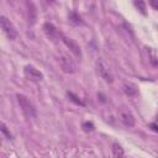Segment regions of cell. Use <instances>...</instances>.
<instances>
[{"mask_svg":"<svg viewBox=\"0 0 158 158\" xmlns=\"http://www.w3.org/2000/svg\"><path fill=\"white\" fill-rule=\"evenodd\" d=\"M16 98H17V101H19V105H20L22 112L27 117H36V107L30 101V99L27 96L22 95V94H17Z\"/></svg>","mask_w":158,"mask_h":158,"instance_id":"6da1fadb","label":"cell"},{"mask_svg":"<svg viewBox=\"0 0 158 158\" xmlns=\"http://www.w3.org/2000/svg\"><path fill=\"white\" fill-rule=\"evenodd\" d=\"M0 23H1V28H2L4 33L7 36V38L14 41L17 37V31H16L15 26L12 25V22L6 16H1L0 17Z\"/></svg>","mask_w":158,"mask_h":158,"instance_id":"7a4b0ae2","label":"cell"},{"mask_svg":"<svg viewBox=\"0 0 158 158\" xmlns=\"http://www.w3.org/2000/svg\"><path fill=\"white\" fill-rule=\"evenodd\" d=\"M58 62H59V65H60L62 70L65 72V73H74L77 70V65H75L74 60L65 53H62L59 56Z\"/></svg>","mask_w":158,"mask_h":158,"instance_id":"3957f363","label":"cell"},{"mask_svg":"<svg viewBox=\"0 0 158 158\" xmlns=\"http://www.w3.org/2000/svg\"><path fill=\"white\" fill-rule=\"evenodd\" d=\"M96 67H98V72L100 74V77L106 81V83H112L114 81V75L109 68V65L102 60V59H99L96 62Z\"/></svg>","mask_w":158,"mask_h":158,"instance_id":"277c9868","label":"cell"},{"mask_svg":"<svg viewBox=\"0 0 158 158\" xmlns=\"http://www.w3.org/2000/svg\"><path fill=\"white\" fill-rule=\"evenodd\" d=\"M118 116H120V120L121 122L127 126V127H132L135 126V116L132 115V112L126 109V107H121L120 111H118Z\"/></svg>","mask_w":158,"mask_h":158,"instance_id":"5b68a950","label":"cell"},{"mask_svg":"<svg viewBox=\"0 0 158 158\" xmlns=\"http://www.w3.org/2000/svg\"><path fill=\"white\" fill-rule=\"evenodd\" d=\"M25 75L27 77V79H30L31 81H35V83L41 81L43 79V74L38 69H36L33 65H26L25 67Z\"/></svg>","mask_w":158,"mask_h":158,"instance_id":"8992f818","label":"cell"},{"mask_svg":"<svg viewBox=\"0 0 158 158\" xmlns=\"http://www.w3.org/2000/svg\"><path fill=\"white\" fill-rule=\"evenodd\" d=\"M62 41H63V43L70 49V52L77 57V58H81V49H80V47H79V44L77 43V42H74L72 38H69V37H65V36H62Z\"/></svg>","mask_w":158,"mask_h":158,"instance_id":"52a82bcc","label":"cell"},{"mask_svg":"<svg viewBox=\"0 0 158 158\" xmlns=\"http://www.w3.org/2000/svg\"><path fill=\"white\" fill-rule=\"evenodd\" d=\"M43 31H44L46 36L49 37V38H56L58 36V31H57L56 26L53 23H51V22H46L43 25Z\"/></svg>","mask_w":158,"mask_h":158,"instance_id":"ba28073f","label":"cell"},{"mask_svg":"<svg viewBox=\"0 0 158 158\" xmlns=\"http://www.w3.org/2000/svg\"><path fill=\"white\" fill-rule=\"evenodd\" d=\"M27 7H28V11H27V15H28V23L30 25H33L37 20V10L35 7V5L32 2H27Z\"/></svg>","mask_w":158,"mask_h":158,"instance_id":"9c48e42d","label":"cell"},{"mask_svg":"<svg viewBox=\"0 0 158 158\" xmlns=\"http://www.w3.org/2000/svg\"><path fill=\"white\" fill-rule=\"evenodd\" d=\"M68 19H69V22L73 23V25H75V26L83 25V19H81V16H80L78 12H75V11H69Z\"/></svg>","mask_w":158,"mask_h":158,"instance_id":"30bf717a","label":"cell"},{"mask_svg":"<svg viewBox=\"0 0 158 158\" xmlns=\"http://www.w3.org/2000/svg\"><path fill=\"white\" fill-rule=\"evenodd\" d=\"M123 91H125V94L127 96H135V95H137L138 89H137V86L135 84L128 83V84H125L123 85Z\"/></svg>","mask_w":158,"mask_h":158,"instance_id":"8fae6325","label":"cell"},{"mask_svg":"<svg viewBox=\"0 0 158 158\" xmlns=\"http://www.w3.org/2000/svg\"><path fill=\"white\" fill-rule=\"evenodd\" d=\"M111 149H112V156H114V158H123L125 152H123V148H122L118 143H114Z\"/></svg>","mask_w":158,"mask_h":158,"instance_id":"7c38bea8","label":"cell"},{"mask_svg":"<svg viewBox=\"0 0 158 158\" xmlns=\"http://www.w3.org/2000/svg\"><path fill=\"white\" fill-rule=\"evenodd\" d=\"M67 95H68V98H69V100L70 101H73L74 104H77V105H80V106H85V102L79 98V96H77L74 93H72V91H68L67 93Z\"/></svg>","mask_w":158,"mask_h":158,"instance_id":"4fadbf2b","label":"cell"},{"mask_svg":"<svg viewBox=\"0 0 158 158\" xmlns=\"http://www.w3.org/2000/svg\"><path fill=\"white\" fill-rule=\"evenodd\" d=\"M81 128H83L85 132H91V131H94L95 126H94V123H93V122L86 121V122H84V123L81 125Z\"/></svg>","mask_w":158,"mask_h":158,"instance_id":"5bb4252c","label":"cell"},{"mask_svg":"<svg viewBox=\"0 0 158 158\" xmlns=\"http://www.w3.org/2000/svg\"><path fill=\"white\" fill-rule=\"evenodd\" d=\"M135 5L138 7V10H139L143 15H146V4H144V1H142V0L135 1Z\"/></svg>","mask_w":158,"mask_h":158,"instance_id":"9a60e30c","label":"cell"},{"mask_svg":"<svg viewBox=\"0 0 158 158\" xmlns=\"http://www.w3.org/2000/svg\"><path fill=\"white\" fill-rule=\"evenodd\" d=\"M0 127H1V132H2V133H4L9 139H12V135H11V133H10V131L7 130L6 125H5V123H1V126H0Z\"/></svg>","mask_w":158,"mask_h":158,"instance_id":"2e32d148","label":"cell"},{"mask_svg":"<svg viewBox=\"0 0 158 158\" xmlns=\"http://www.w3.org/2000/svg\"><path fill=\"white\" fill-rule=\"evenodd\" d=\"M149 128H151L153 132H157V133H158V123H156V122L149 123Z\"/></svg>","mask_w":158,"mask_h":158,"instance_id":"e0dca14e","label":"cell"},{"mask_svg":"<svg viewBox=\"0 0 158 158\" xmlns=\"http://www.w3.org/2000/svg\"><path fill=\"white\" fill-rule=\"evenodd\" d=\"M149 5H151L154 10H158V0H151V1H149Z\"/></svg>","mask_w":158,"mask_h":158,"instance_id":"ac0fdd59","label":"cell"},{"mask_svg":"<svg viewBox=\"0 0 158 158\" xmlns=\"http://www.w3.org/2000/svg\"><path fill=\"white\" fill-rule=\"evenodd\" d=\"M98 99H99L101 102H106V98H105L101 93H98Z\"/></svg>","mask_w":158,"mask_h":158,"instance_id":"d6986e66","label":"cell"}]
</instances>
